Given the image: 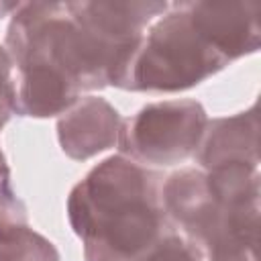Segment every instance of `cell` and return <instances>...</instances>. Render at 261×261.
<instances>
[{"instance_id":"cell-10","label":"cell","mask_w":261,"mask_h":261,"mask_svg":"<svg viewBox=\"0 0 261 261\" xmlns=\"http://www.w3.org/2000/svg\"><path fill=\"white\" fill-rule=\"evenodd\" d=\"M27 226V208L12 188H0V239Z\"/></svg>"},{"instance_id":"cell-12","label":"cell","mask_w":261,"mask_h":261,"mask_svg":"<svg viewBox=\"0 0 261 261\" xmlns=\"http://www.w3.org/2000/svg\"><path fill=\"white\" fill-rule=\"evenodd\" d=\"M0 188H10V169L6 165L2 151H0Z\"/></svg>"},{"instance_id":"cell-2","label":"cell","mask_w":261,"mask_h":261,"mask_svg":"<svg viewBox=\"0 0 261 261\" xmlns=\"http://www.w3.org/2000/svg\"><path fill=\"white\" fill-rule=\"evenodd\" d=\"M161 200L208 261H257L259 165L175 171L161 186Z\"/></svg>"},{"instance_id":"cell-5","label":"cell","mask_w":261,"mask_h":261,"mask_svg":"<svg viewBox=\"0 0 261 261\" xmlns=\"http://www.w3.org/2000/svg\"><path fill=\"white\" fill-rule=\"evenodd\" d=\"M259 8L257 2H190L196 27L228 63L257 51Z\"/></svg>"},{"instance_id":"cell-8","label":"cell","mask_w":261,"mask_h":261,"mask_svg":"<svg viewBox=\"0 0 261 261\" xmlns=\"http://www.w3.org/2000/svg\"><path fill=\"white\" fill-rule=\"evenodd\" d=\"M0 261H59L53 243L29 226L0 239Z\"/></svg>"},{"instance_id":"cell-11","label":"cell","mask_w":261,"mask_h":261,"mask_svg":"<svg viewBox=\"0 0 261 261\" xmlns=\"http://www.w3.org/2000/svg\"><path fill=\"white\" fill-rule=\"evenodd\" d=\"M12 59L4 47H0V128L16 110V90L12 84Z\"/></svg>"},{"instance_id":"cell-9","label":"cell","mask_w":261,"mask_h":261,"mask_svg":"<svg viewBox=\"0 0 261 261\" xmlns=\"http://www.w3.org/2000/svg\"><path fill=\"white\" fill-rule=\"evenodd\" d=\"M143 261H202V253L175 232H167Z\"/></svg>"},{"instance_id":"cell-3","label":"cell","mask_w":261,"mask_h":261,"mask_svg":"<svg viewBox=\"0 0 261 261\" xmlns=\"http://www.w3.org/2000/svg\"><path fill=\"white\" fill-rule=\"evenodd\" d=\"M228 65L196 27L190 2L173 4L120 63L112 86L124 90H188Z\"/></svg>"},{"instance_id":"cell-6","label":"cell","mask_w":261,"mask_h":261,"mask_svg":"<svg viewBox=\"0 0 261 261\" xmlns=\"http://www.w3.org/2000/svg\"><path fill=\"white\" fill-rule=\"evenodd\" d=\"M118 112L104 98L88 96L59 120L57 135L65 155L88 159L110 149L118 139Z\"/></svg>"},{"instance_id":"cell-4","label":"cell","mask_w":261,"mask_h":261,"mask_svg":"<svg viewBox=\"0 0 261 261\" xmlns=\"http://www.w3.org/2000/svg\"><path fill=\"white\" fill-rule=\"evenodd\" d=\"M206 124V112L196 100L155 102L120 120L116 143L135 163L173 165L196 155Z\"/></svg>"},{"instance_id":"cell-1","label":"cell","mask_w":261,"mask_h":261,"mask_svg":"<svg viewBox=\"0 0 261 261\" xmlns=\"http://www.w3.org/2000/svg\"><path fill=\"white\" fill-rule=\"evenodd\" d=\"M161 177L124 155L96 165L69 194L67 214L86 261H143L171 232Z\"/></svg>"},{"instance_id":"cell-13","label":"cell","mask_w":261,"mask_h":261,"mask_svg":"<svg viewBox=\"0 0 261 261\" xmlns=\"http://www.w3.org/2000/svg\"><path fill=\"white\" fill-rule=\"evenodd\" d=\"M12 8H20V4L16 2H10V4H0V14H4V12H8V10H12Z\"/></svg>"},{"instance_id":"cell-7","label":"cell","mask_w":261,"mask_h":261,"mask_svg":"<svg viewBox=\"0 0 261 261\" xmlns=\"http://www.w3.org/2000/svg\"><path fill=\"white\" fill-rule=\"evenodd\" d=\"M257 130V106H251L247 112L208 122L196 151L200 165L204 169L234 163L259 165Z\"/></svg>"}]
</instances>
